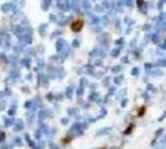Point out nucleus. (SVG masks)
I'll list each match as a JSON object with an SVG mask.
<instances>
[{
  "label": "nucleus",
  "mask_w": 166,
  "mask_h": 149,
  "mask_svg": "<svg viewBox=\"0 0 166 149\" xmlns=\"http://www.w3.org/2000/svg\"><path fill=\"white\" fill-rule=\"evenodd\" d=\"M162 130H164V129H162V128H160V129H159V130H157V132H156V137H159V136H160V134H161V133H162Z\"/></svg>",
  "instance_id": "nucleus-3"
},
{
  "label": "nucleus",
  "mask_w": 166,
  "mask_h": 149,
  "mask_svg": "<svg viewBox=\"0 0 166 149\" xmlns=\"http://www.w3.org/2000/svg\"><path fill=\"white\" fill-rule=\"evenodd\" d=\"M82 27H83V20L82 19H77V20H75L71 25V29L73 31H79V30H82Z\"/></svg>",
  "instance_id": "nucleus-1"
},
{
  "label": "nucleus",
  "mask_w": 166,
  "mask_h": 149,
  "mask_svg": "<svg viewBox=\"0 0 166 149\" xmlns=\"http://www.w3.org/2000/svg\"><path fill=\"white\" fill-rule=\"evenodd\" d=\"M165 148H166V145H165L164 143H160V144H159V145H157L155 149H165Z\"/></svg>",
  "instance_id": "nucleus-2"
}]
</instances>
